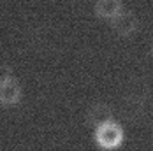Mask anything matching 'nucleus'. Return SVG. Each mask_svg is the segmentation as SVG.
Listing matches in <instances>:
<instances>
[{
    "mask_svg": "<svg viewBox=\"0 0 153 151\" xmlns=\"http://www.w3.org/2000/svg\"><path fill=\"white\" fill-rule=\"evenodd\" d=\"M93 142L102 151H116L125 142V128L116 120H107L93 128Z\"/></svg>",
    "mask_w": 153,
    "mask_h": 151,
    "instance_id": "obj_1",
    "label": "nucleus"
},
{
    "mask_svg": "<svg viewBox=\"0 0 153 151\" xmlns=\"http://www.w3.org/2000/svg\"><path fill=\"white\" fill-rule=\"evenodd\" d=\"M21 98H23V88L14 76L0 83V106L14 107L21 102Z\"/></svg>",
    "mask_w": 153,
    "mask_h": 151,
    "instance_id": "obj_2",
    "label": "nucleus"
},
{
    "mask_svg": "<svg viewBox=\"0 0 153 151\" xmlns=\"http://www.w3.org/2000/svg\"><path fill=\"white\" fill-rule=\"evenodd\" d=\"M125 11L127 9H125L123 0H95L93 2V14L107 23L116 19Z\"/></svg>",
    "mask_w": 153,
    "mask_h": 151,
    "instance_id": "obj_3",
    "label": "nucleus"
},
{
    "mask_svg": "<svg viewBox=\"0 0 153 151\" xmlns=\"http://www.w3.org/2000/svg\"><path fill=\"white\" fill-rule=\"evenodd\" d=\"M109 25H111V28L114 30V33L120 35V37H132V35L137 33V28H139L137 18L132 14L130 11L122 13L116 19H113Z\"/></svg>",
    "mask_w": 153,
    "mask_h": 151,
    "instance_id": "obj_4",
    "label": "nucleus"
},
{
    "mask_svg": "<svg viewBox=\"0 0 153 151\" xmlns=\"http://www.w3.org/2000/svg\"><path fill=\"white\" fill-rule=\"evenodd\" d=\"M86 120L90 125H93V128L95 127H99L100 123H104V121L111 120V114H109V107L104 106V104H95V106L88 111V114H86Z\"/></svg>",
    "mask_w": 153,
    "mask_h": 151,
    "instance_id": "obj_5",
    "label": "nucleus"
},
{
    "mask_svg": "<svg viewBox=\"0 0 153 151\" xmlns=\"http://www.w3.org/2000/svg\"><path fill=\"white\" fill-rule=\"evenodd\" d=\"M9 77H13V69L5 61H0V83L9 79Z\"/></svg>",
    "mask_w": 153,
    "mask_h": 151,
    "instance_id": "obj_6",
    "label": "nucleus"
},
{
    "mask_svg": "<svg viewBox=\"0 0 153 151\" xmlns=\"http://www.w3.org/2000/svg\"><path fill=\"white\" fill-rule=\"evenodd\" d=\"M150 51H152V55H153V41H152V44H150Z\"/></svg>",
    "mask_w": 153,
    "mask_h": 151,
    "instance_id": "obj_7",
    "label": "nucleus"
}]
</instances>
